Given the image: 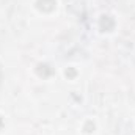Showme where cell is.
<instances>
[{"mask_svg": "<svg viewBox=\"0 0 135 135\" xmlns=\"http://www.w3.org/2000/svg\"><path fill=\"white\" fill-rule=\"evenodd\" d=\"M91 129H94V124H93L91 121H88V123L85 124V131H86V132H91Z\"/></svg>", "mask_w": 135, "mask_h": 135, "instance_id": "obj_4", "label": "cell"}, {"mask_svg": "<svg viewBox=\"0 0 135 135\" xmlns=\"http://www.w3.org/2000/svg\"><path fill=\"white\" fill-rule=\"evenodd\" d=\"M66 75H69V77H74V75H75V71H74V69H71V71H66Z\"/></svg>", "mask_w": 135, "mask_h": 135, "instance_id": "obj_5", "label": "cell"}, {"mask_svg": "<svg viewBox=\"0 0 135 135\" xmlns=\"http://www.w3.org/2000/svg\"><path fill=\"white\" fill-rule=\"evenodd\" d=\"M36 74H38L39 77H42V79H47L49 75L54 74V69L49 66V65H46V63H44V65L41 63V65L36 66Z\"/></svg>", "mask_w": 135, "mask_h": 135, "instance_id": "obj_3", "label": "cell"}, {"mask_svg": "<svg viewBox=\"0 0 135 135\" xmlns=\"http://www.w3.org/2000/svg\"><path fill=\"white\" fill-rule=\"evenodd\" d=\"M99 27H101L102 32H112L115 28V19L112 16H108V14L102 16L101 21H99Z\"/></svg>", "mask_w": 135, "mask_h": 135, "instance_id": "obj_1", "label": "cell"}, {"mask_svg": "<svg viewBox=\"0 0 135 135\" xmlns=\"http://www.w3.org/2000/svg\"><path fill=\"white\" fill-rule=\"evenodd\" d=\"M36 6H38V9L42 11V13H50V11L55 9L57 2H55V0H38Z\"/></svg>", "mask_w": 135, "mask_h": 135, "instance_id": "obj_2", "label": "cell"}]
</instances>
